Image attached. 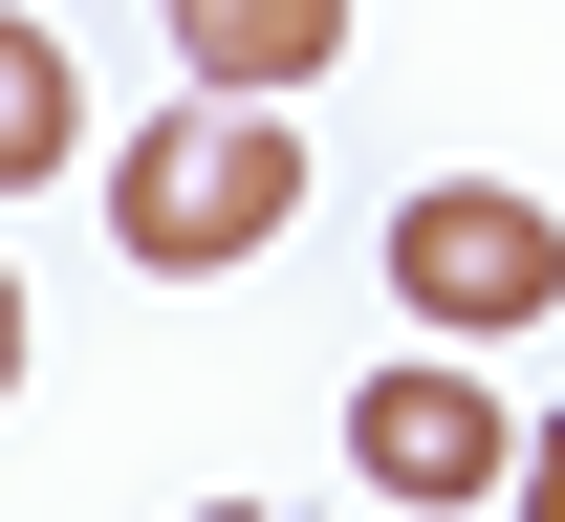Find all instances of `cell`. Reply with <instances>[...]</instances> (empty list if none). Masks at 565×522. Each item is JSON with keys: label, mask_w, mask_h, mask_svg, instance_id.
I'll return each instance as SVG.
<instances>
[{"label": "cell", "mask_w": 565, "mask_h": 522, "mask_svg": "<svg viewBox=\"0 0 565 522\" xmlns=\"http://www.w3.org/2000/svg\"><path fill=\"white\" fill-rule=\"evenodd\" d=\"M66 152H87V87H66V44L0 0V196H22V174H66Z\"/></svg>", "instance_id": "5b68a950"}, {"label": "cell", "mask_w": 565, "mask_h": 522, "mask_svg": "<svg viewBox=\"0 0 565 522\" xmlns=\"http://www.w3.org/2000/svg\"><path fill=\"white\" fill-rule=\"evenodd\" d=\"M174 44H196V87L282 109V87H327V44H349V0H174Z\"/></svg>", "instance_id": "277c9868"}, {"label": "cell", "mask_w": 565, "mask_h": 522, "mask_svg": "<svg viewBox=\"0 0 565 522\" xmlns=\"http://www.w3.org/2000/svg\"><path fill=\"white\" fill-rule=\"evenodd\" d=\"M196 522H282V501H196Z\"/></svg>", "instance_id": "ba28073f"}, {"label": "cell", "mask_w": 565, "mask_h": 522, "mask_svg": "<svg viewBox=\"0 0 565 522\" xmlns=\"http://www.w3.org/2000/svg\"><path fill=\"white\" fill-rule=\"evenodd\" d=\"M500 501H522V522H565V414L522 436V479H500Z\"/></svg>", "instance_id": "8992f818"}, {"label": "cell", "mask_w": 565, "mask_h": 522, "mask_svg": "<svg viewBox=\"0 0 565 522\" xmlns=\"http://www.w3.org/2000/svg\"><path fill=\"white\" fill-rule=\"evenodd\" d=\"M392 305H414L435 349H500V327L565 305V219L500 196V174H435V196H392Z\"/></svg>", "instance_id": "7a4b0ae2"}, {"label": "cell", "mask_w": 565, "mask_h": 522, "mask_svg": "<svg viewBox=\"0 0 565 522\" xmlns=\"http://www.w3.org/2000/svg\"><path fill=\"white\" fill-rule=\"evenodd\" d=\"M282 219H305V131L239 109V87H196V109L131 131V174H109V239H131L152 284H217V262H262Z\"/></svg>", "instance_id": "6da1fadb"}, {"label": "cell", "mask_w": 565, "mask_h": 522, "mask_svg": "<svg viewBox=\"0 0 565 522\" xmlns=\"http://www.w3.org/2000/svg\"><path fill=\"white\" fill-rule=\"evenodd\" d=\"M349 479H370V501H414V522H479L500 479H522L500 371H457V349H435V371H370V392H349Z\"/></svg>", "instance_id": "3957f363"}, {"label": "cell", "mask_w": 565, "mask_h": 522, "mask_svg": "<svg viewBox=\"0 0 565 522\" xmlns=\"http://www.w3.org/2000/svg\"><path fill=\"white\" fill-rule=\"evenodd\" d=\"M0 392H22V262H0Z\"/></svg>", "instance_id": "52a82bcc"}]
</instances>
